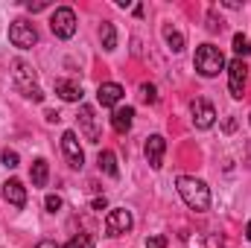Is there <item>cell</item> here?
Returning a JSON list of instances; mask_svg holds the SVG:
<instances>
[{"mask_svg":"<svg viewBox=\"0 0 251 248\" xmlns=\"http://www.w3.org/2000/svg\"><path fill=\"white\" fill-rule=\"evenodd\" d=\"M176 187H178V196L184 198L190 210L196 213H204L210 207V187L204 184L201 178H193V175H178L176 178Z\"/></svg>","mask_w":251,"mask_h":248,"instance_id":"obj_1","label":"cell"},{"mask_svg":"<svg viewBox=\"0 0 251 248\" xmlns=\"http://www.w3.org/2000/svg\"><path fill=\"white\" fill-rule=\"evenodd\" d=\"M196 70L204 76V79H213V76H219L222 70H225V56H222V50L219 47H213V44H201L199 50H196Z\"/></svg>","mask_w":251,"mask_h":248,"instance_id":"obj_2","label":"cell"},{"mask_svg":"<svg viewBox=\"0 0 251 248\" xmlns=\"http://www.w3.org/2000/svg\"><path fill=\"white\" fill-rule=\"evenodd\" d=\"M15 85L21 88V94H24L26 99H32V102H44V91L35 85V73H32L29 64L15 62Z\"/></svg>","mask_w":251,"mask_h":248,"instance_id":"obj_3","label":"cell"},{"mask_svg":"<svg viewBox=\"0 0 251 248\" xmlns=\"http://www.w3.org/2000/svg\"><path fill=\"white\" fill-rule=\"evenodd\" d=\"M50 29L56 38H73L76 35V12L70 6H59L50 18Z\"/></svg>","mask_w":251,"mask_h":248,"instance_id":"obj_4","label":"cell"},{"mask_svg":"<svg viewBox=\"0 0 251 248\" xmlns=\"http://www.w3.org/2000/svg\"><path fill=\"white\" fill-rule=\"evenodd\" d=\"M9 41H12L15 47H21V50H29V47L38 41V32H35V26H32L29 21L18 18V21H12V26H9Z\"/></svg>","mask_w":251,"mask_h":248,"instance_id":"obj_5","label":"cell"},{"mask_svg":"<svg viewBox=\"0 0 251 248\" xmlns=\"http://www.w3.org/2000/svg\"><path fill=\"white\" fill-rule=\"evenodd\" d=\"M246 82H249V67H246L243 59H234V62L228 64V88H231V97L234 99H243Z\"/></svg>","mask_w":251,"mask_h":248,"instance_id":"obj_6","label":"cell"},{"mask_svg":"<svg viewBox=\"0 0 251 248\" xmlns=\"http://www.w3.org/2000/svg\"><path fill=\"white\" fill-rule=\"evenodd\" d=\"M131 225H134V219H131V213H128L126 207H114V210H108V216H105V231H108V237L128 234Z\"/></svg>","mask_w":251,"mask_h":248,"instance_id":"obj_7","label":"cell"},{"mask_svg":"<svg viewBox=\"0 0 251 248\" xmlns=\"http://www.w3.org/2000/svg\"><path fill=\"white\" fill-rule=\"evenodd\" d=\"M62 152H64V158H67V164H70L73 170H82V167H85V152H82V146H79L76 131H64L62 134Z\"/></svg>","mask_w":251,"mask_h":248,"instance_id":"obj_8","label":"cell"},{"mask_svg":"<svg viewBox=\"0 0 251 248\" xmlns=\"http://www.w3.org/2000/svg\"><path fill=\"white\" fill-rule=\"evenodd\" d=\"M123 97H126V91H123V85H117V82H102L97 88V102L102 108H117Z\"/></svg>","mask_w":251,"mask_h":248,"instance_id":"obj_9","label":"cell"},{"mask_svg":"<svg viewBox=\"0 0 251 248\" xmlns=\"http://www.w3.org/2000/svg\"><path fill=\"white\" fill-rule=\"evenodd\" d=\"M190 111H193V123H196V128H210V125L216 123V108H213L207 99H193Z\"/></svg>","mask_w":251,"mask_h":248,"instance_id":"obj_10","label":"cell"},{"mask_svg":"<svg viewBox=\"0 0 251 248\" xmlns=\"http://www.w3.org/2000/svg\"><path fill=\"white\" fill-rule=\"evenodd\" d=\"M143 152H146V161H149V167H152V170H161V167H164V152H167V140H164L161 134H152V137L146 140Z\"/></svg>","mask_w":251,"mask_h":248,"instance_id":"obj_11","label":"cell"},{"mask_svg":"<svg viewBox=\"0 0 251 248\" xmlns=\"http://www.w3.org/2000/svg\"><path fill=\"white\" fill-rule=\"evenodd\" d=\"M79 125H82V134L88 137V143H100V128H97V117H94L91 105H79Z\"/></svg>","mask_w":251,"mask_h":248,"instance_id":"obj_12","label":"cell"},{"mask_svg":"<svg viewBox=\"0 0 251 248\" xmlns=\"http://www.w3.org/2000/svg\"><path fill=\"white\" fill-rule=\"evenodd\" d=\"M3 198H6L12 207H24V204H26V187H24V181L9 178V181L3 184Z\"/></svg>","mask_w":251,"mask_h":248,"instance_id":"obj_13","label":"cell"},{"mask_svg":"<svg viewBox=\"0 0 251 248\" xmlns=\"http://www.w3.org/2000/svg\"><path fill=\"white\" fill-rule=\"evenodd\" d=\"M56 94L64 102H79L82 99V85L73 82V79H56Z\"/></svg>","mask_w":251,"mask_h":248,"instance_id":"obj_14","label":"cell"},{"mask_svg":"<svg viewBox=\"0 0 251 248\" xmlns=\"http://www.w3.org/2000/svg\"><path fill=\"white\" fill-rule=\"evenodd\" d=\"M134 123V108H114V114H111V128L117 131V134H126L128 128Z\"/></svg>","mask_w":251,"mask_h":248,"instance_id":"obj_15","label":"cell"},{"mask_svg":"<svg viewBox=\"0 0 251 248\" xmlns=\"http://www.w3.org/2000/svg\"><path fill=\"white\" fill-rule=\"evenodd\" d=\"M29 178H32V187H44L47 178H50V164L44 158H35L32 161V170H29Z\"/></svg>","mask_w":251,"mask_h":248,"instance_id":"obj_16","label":"cell"},{"mask_svg":"<svg viewBox=\"0 0 251 248\" xmlns=\"http://www.w3.org/2000/svg\"><path fill=\"white\" fill-rule=\"evenodd\" d=\"M97 164H100V170H102L105 175H111V178H117V175H120V170H117V155H114L111 149H105V152H100V158H97Z\"/></svg>","mask_w":251,"mask_h":248,"instance_id":"obj_17","label":"cell"},{"mask_svg":"<svg viewBox=\"0 0 251 248\" xmlns=\"http://www.w3.org/2000/svg\"><path fill=\"white\" fill-rule=\"evenodd\" d=\"M100 41H102V50H117V29H114V24L111 21H105L102 26H100Z\"/></svg>","mask_w":251,"mask_h":248,"instance_id":"obj_18","label":"cell"},{"mask_svg":"<svg viewBox=\"0 0 251 248\" xmlns=\"http://www.w3.org/2000/svg\"><path fill=\"white\" fill-rule=\"evenodd\" d=\"M167 44H170L173 53H181L184 50V35L178 29H167Z\"/></svg>","mask_w":251,"mask_h":248,"instance_id":"obj_19","label":"cell"},{"mask_svg":"<svg viewBox=\"0 0 251 248\" xmlns=\"http://www.w3.org/2000/svg\"><path fill=\"white\" fill-rule=\"evenodd\" d=\"M234 53H237V59H243V56H249L251 53V44H249V38H246L243 32L234 35Z\"/></svg>","mask_w":251,"mask_h":248,"instance_id":"obj_20","label":"cell"},{"mask_svg":"<svg viewBox=\"0 0 251 248\" xmlns=\"http://www.w3.org/2000/svg\"><path fill=\"white\" fill-rule=\"evenodd\" d=\"M64 248H94V237L91 234H79V237H73Z\"/></svg>","mask_w":251,"mask_h":248,"instance_id":"obj_21","label":"cell"},{"mask_svg":"<svg viewBox=\"0 0 251 248\" xmlns=\"http://www.w3.org/2000/svg\"><path fill=\"white\" fill-rule=\"evenodd\" d=\"M140 97H143V102H158V91H155V85H149V82H143L140 85Z\"/></svg>","mask_w":251,"mask_h":248,"instance_id":"obj_22","label":"cell"},{"mask_svg":"<svg viewBox=\"0 0 251 248\" xmlns=\"http://www.w3.org/2000/svg\"><path fill=\"white\" fill-rule=\"evenodd\" d=\"M0 161H3V167H9V170H15V167L21 164V158H18V152H15V149H3Z\"/></svg>","mask_w":251,"mask_h":248,"instance_id":"obj_23","label":"cell"},{"mask_svg":"<svg viewBox=\"0 0 251 248\" xmlns=\"http://www.w3.org/2000/svg\"><path fill=\"white\" fill-rule=\"evenodd\" d=\"M44 207H47V210H50V213H56V210H62V198H59V196H53V193H50V196H47V198H44Z\"/></svg>","mask_w":251,"mask_h":248,"instance_id":"obj_24","label":"cell"},{"mask_svg":"<svg viewBox=\"0 0 251 248\" xmlns=\"http://www.w3.org/2000/svg\"><path fill=\"white\" fill-rule=\"evenodd\" d=\"M146 248H167V237H164V234L146 237Z\"/></svg>","mask_w":251,"mask_h":248,"instance_id":"obj_25","label":"cell"},{"mask_svg":"<svg viewBox=\"0 0 251 248\" xmlns=\"http://www.w3.org/2000/svg\"><path fill=\"white\" fill-rule=\"evenodd\" d=\"M47 6H50L47 0H38V3H32V0H26V9H29V12H44Z\"/></svg>","mask_w":251,"mask_h":248,"instance_id":"obj_26","label":"cell"},{"mask_svg":"<svg viewBox=\"0 0 251 248\" xmlns=\"http://www.w3.org/2000/svg\"><path fill=\"white\" fill-rule=\"evenodd\" d=\"M91 207H94V210H105V207H108V201H105V198H94V201H91Z\"/></svg>","mask_w":251,"mask_h":248,"instance_id":"obj_27","label":"cell"},{"mask_svg":"<svg viewBox=\"0 0 251 248\" xmlns=\"http://www.w3.org/2000/svg\"><path fill=\"white\" fill-rule=\"evenodd\" d=\"M44 117H47V123H59V120H62V117H59V114H56V111H47V114H44Z\"/></svg>","mask_w":251,"mask_h":248,"instance_id":"obj_28","label":"cell"},{"mask_svg":"<svg viewBox=\"0 0 251 248\" xmlns=\"http://www.w3.org/2000/svg\"><path fill=\"white\" fill-rule=\"evenodd\" d=\"M35 248H59V246H56L53 240H41V243H38V246H35Z\"/></svg>","mask_w":251,"mask_h":248,"instance_id":"obj_29","label":"cell"},{"mask_svg":"<svg viewBox=\"0 0 251 248\" xmlns=\"http://www.w3.org/2000/svg\"><path fill=\"white\" fill-rule=\"evenodd\" d=\"M237 128V120H225V131H234Z\"/></svg>","mask_w":251,"mask_h":248,"instance_id":"obj_30","label":"cell"},{"mask_svg":"<svg viewBox=\"0 0 251 248\" xmlns=\"http://www.w3.org/2000/svg\"><path fill=\"white\" fill-rule=\"evenodd\" d=\"M246 237H249V240H251V222H249V228H246Z\"/></svg>","mask_w":251,"mask_h":248,"instance_id":"obj_31","label":"cell"},{"mask_svg":"<svg viewBox=\"0 0 251 248\" xmlns=\"http://www.w3.org/2000/svg\"><path fill=\"white\" fill-rule=\"evenodd\" d=\"M249 123H251V114H249Z\"/></svg>","mask_w":251,"mask_h":248,"instance_id":"obj_32","label":"cell"}]
</instances>
